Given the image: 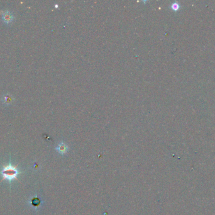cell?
<instances>
[{
  "instance_id": "cell-4",
  "label": "cell",
  "mask_w": 215,
  "mask_h": 215,
  "mask_svg": "<svg viewBox=\"0 0 215 215\" xmlns=\"http://www.w3.org/2000/svg\"><path fill=\"white\" fill-rule=\"evenodd\" d=\"M57 150H58L60 153H64L65 151L67 150V146L64 143H60L59 144L58 147H57Z\"/></svg>"
},
{
  "instance_id": "cell-3",
  "label": "cell",
  "mask_w": 215,
  "mask_h": 215,
  "mask_svg": "<svg viewBox=\"0 0 215 215\" xmlns=\"http://www.w3.org/2000/svg\"><path fill=\"white\" fill-rule=\"evenodd\" d=\"M1 101L3 104L10 105L13 102V97L9 94H5V95L3 96Z\"/></svg>"
},
{
  "instance_id": "cell-1",
  "label": "cell",
  "mask_w": 215,
  "mask_h": 215,
  "mask_svg": "<svg viewBox=\"0 0 215 215\" xmlns=\"http://www.w3.org/2000/svg\"><path fill=\"white\" fill-rule=\"evenodd\" d=\"M3 180H8L11 181L12 180H18L17 176L19 172L17 170V166H13L9 164L5 166L1 171Z\"/></svg>"
},
{
  "instance_id": "cell-2",
  "label": "cell",
  "mask_w": 215,
  "mask_h": 215,
  "mask_svg": "<svg viewBox=\"0 0 215 215\" xmlns=\"http://www.w3.org/2000/svg\"><path fill=\"white\" fill-rule=\"evenodd\" d=\"M2 19L5 23H10L13 20V15H12L10 11L7 10L5 11V13L3 15Z\"/></svg>"
}]
</instances>
